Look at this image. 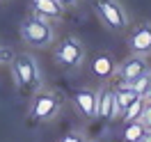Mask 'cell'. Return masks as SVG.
I'll return each instance as SVG.
<instances>
[{
    "label": "cell",
    "mask_w": 151,
    "mask_h": 142,
    "mask_svg": "<svg viewBox=\"0 0 151 142\" xmlns=\"http://www.w3.org/2000/svg\"><path fill=\"white\" fill-rule=\"evenodd\" d=\"M62 94L50 89V87H39L32 92V99H30L28 105V117L30 122L37 124H48L53 122L57 115L62 112Z\"/></svg>",
    "instance_id": "1"
},
{
    "label": "cell",
    "mask_w": 151,
    "mask_h": 142,
    "mask_svg": "<svg viewBox=\"0 0 151 142\" xmlns=\"http://www.w3.org/2000/svg\"><path fill=\"white\" fill-rule=\"evenodd\" d=\"M9 71L14 78V85L23 92H35L41 87V69H39V62L35 60V55H30V53L14 55L9 62Z\"/></svg>",
    "instance_id": "2"
},
{
    "label": "cell",
    "mask_w": 151,
    "mask_h": 142,
    "mask_svg": "<svg viewBox=\"0 0 151 142\" xmlns=\"http://www.w3.org/2000/svg\"><path fill=\"white\" fill-rule=\"evenodd\" d=\"M21 39L30 48L44 50V48H50L55 44V28H53L50 21L41 19V16L30 12L28 16L21 21Z\"/></svg>",
    "instance_id": "3"
},
{
    "label": "cell",
    "mask_w": 151,
    "mask_h": 142,
    "mask_svg": "<svg viewBox=\"0 0 151 142\" xmlns=\"http://www.w3.org/2000/svg\"><path fill=\"white\" fill-rule=\"evenodd\" d=\"M55 62L64 69H80L87 60V48L83 44V39L76 35H66L64 39H60L55 46Z\"/></svg>",
    "instance_id": "4"
},
{
    "label": "cell",
    "mask_w": 151,
    "mask_h": 142,
    "mask_svg": "<svg viewBox=\"0 0 151 142\" xmlns=\"http://www.w3.org/2000/svg\"><path fill=\"white\" fill-rule=\"evenodd\" d=\"M94 12L99 21L112 32H124L131 25V19L119 0H94Z\"/></svg>",
    "instance_id": "5"
},
{
    "label": "cell",
    "mask_w": 151,
    "mask_h": 142,
    "mask_svg": "<svg viewBox=\"0 0 151 142\" xmlns=\"http://www.w3.org/2000/svg\"><path fill=\"white\" fill-rule=\"evenodd\" d=\"M73 101L76 112L80 115L85 122H96V103H99V87L85 85V87H78L71 96Z\"/></svg>",
    "instance_id": "6"
},
{
    "label": "cell",
    "mask_w": 151,
    "mask_h": 142,
    "mask_svg": "<svg viewBox=\"0 0 151 142\" xmlns=\"http://www.w3.org/2000/svg\"><path fill=\"white\" fill-rule=\"evenodd\" d=\"M117 99H114V85H101L99 87V103H96V122H112L117 119Z\"/></svg>",
    "instance_id": "7"
},
{
    "label": "cell",
    "mask_w": 151,
    "mask_h": 142,
    "mask_svg": "<svg viewBox=\"0 0 151 142\" xmlns=\"http://www.w3.org/2000/svg\"><path fill=\"white\" fill-rule=\"evenodd\" d=\"M149 64H147V55H137V53H133L128 55L126 60L122 62H117L114 64V76L119 78V80H135V78L140 76L142 71H147Z\"/></svg>",
    "instance_id": "8"
},
{
    "label": "cell",
    "mask_w": 151,
    "mask_h": 142,
    "mask_svg": "<svg viewBox=\"0 0 151 142\" xmlns=\"http://www.w3.org/2000/svg\"><path fill=\"white\" fill-rule=\"evenodd\" d=\"M128 48L137 55H151V21H142L131 30Z\"/></svg>",
    "instance_id": "9"
},
{
    "label": "cell",
    "mask_w": 151,
    "mask_h": 142,
    "mask_svg": "<svg viewBox=\"0 0 151 142\" xmlns=\"http://www.w3.org/2000/svg\"><path fill=\"white\" fill-rule=\"evenodd\" d=\"M30 12L41 16V19L50 21V23H62L66 9L57 0H30Z\"/></svg>",
    "instance_id": "10"
},
{
    "label": "cell",
    "mask_w": 151,
    "mask_h": 142,
    "mask_svg": "<svg viewBox=\"0 0 151 142\" xmlns=\"http://www.w3.org/2000/svg\"><path fill=\"white\" fill-rule=\"evenodd\" d=\"M114 57L110 55V53H99V55H94V60H92V76L96 78V80H108L110 76H114Z\"/></svg>",
    "instance_id": "11"
},
{
    "label": "cell",
    "mask_w": 151,
    "mask_h": 142,
    "mask_svg": "<svg viewBox=\"0 0 151 142\" xmlns=\"http://www.w3.org/2000/svg\"><path fill=\"white\" fill-rule=\"evenodd\" d=\"M137 96H140V94H137V92L133 89V85L128 83V80H119V83L114 85V99H117V112L122 115L124 110H126V108H128V105H131L133 101L137 99Z\"/></svg>",
    "instance_id": "12"
},
{
    "label": "cell",
    "mask_w": 151,
    "mask_h": 142,
    "mask_svg": "<svg viewBox=\"0 0 151 142\" xmlns=\"http://www.w3.org/2000/svg\"><path fill=\"white\" fill-rule=\"evenodd\" d=\"M144 103H147V99H144V96H137V99H135V101H133V103L128 105L122 115H119V119H122L124 124L137 122V119H140V115H142V110H144Z\"/></svg>",
    "instance_id": "13"
},
{
    "label": "cell",
    "mask_w": 151,
    "mask_h": 142,
    "mask_svg": "<svg viewBox=\"0 0 151 142\" xmlns=\"http://www.w3.org/2000/svg\"><path fill=\"white\" fill-rule=\"evenodd\" d=\"M147 131H149V128H147V126H144L140 119H137V122H128V124H124L122 138H124V142H137Z\"/></svg>",
    "instance_id": "14"
},
{
    "label": "cell",
    "mask_w": 151,
    "mask_h": 142,
    "mask_svg": "<svg viewBox=\"0 0 151 142\" xmlns=\"http://www.w3.org/2000/svg\"><path fill=\"white\" fill-rule=\"evenodd\" d=\"M131 85H133V89L137 92V94H144L147 92V87L151 85V69H147V71H142L140 76L135 78V80H131Z\"/></svg>",
    "instance_id": "15"
},
{
    "label": "cell",
    "mask_w": 151,
    "mask_h": 142,
    "mask_svg": "<svg viewBox=\"0 0 151 142\" xmlns=\"http://www.w3.org/2000/svg\"><path fill=\"white\" fill-rule=\"evenodd\" d=\"M60 142H89V138H87L85 128H71L60 138Z\"/></svg>",
    "instance_id": "16"
},
{
    "label": "cell",
    "mask_w": 151,
    "mask_h": 142,
    "mask_svg": "<svg viewBox=\"0 0 151 142\" xmlns=\"http://www.w3.org/2000/svg\"><path fill=\"white\" fill-rule=\"evenodd\" d=\"M140 122L151 131V101H147V103H144V110H142V115H140Z\"/></svg>",
    "instance_id": "17"
},
{
    "label": "cell",
    "mask_w": 151,
    "mask_h": 142,
    "mask_svg": "<svg viewBox=\"0 0 151 142\" xmlns=\"http://www.w3.org/2000/svg\"><path fill=\"white\" fill-rule=\"evenodd\" d=\"M12 57H14V55L9 53V48L0 46V66H2V64H9V62H12Z\"/></svg>",
    "instance_id": "18"
},
{
    "label": "cell",
    "mask_w": 151,
    "mask_h": 142,
    "mask_svg": "<svg viewBox=\"0 0 151 142\" xmlns=\"http://www.w3.org/2000/svg\"><path fill=\"white\" fill-rule=\"evenodd\" d=\"M57 2H60V5L64 7V9H76V7H78V5L83 2V0H57Z\"/></svg>",
    "instance_id": "19"
},
{
    "label": "cell",
    "mask_w": 151,
    "mask_h": 142,
    "mask_svg": "<svg viewBox=\"0 0 151 142\" xmlns=\"http://www.w3.org/2000/svg\"><path fill=\"white\" fill-rule=\"evenodd\" d=\"M137 142H151V131H147V133H144V135H142Z\"/></svg>",
    "instance_id": "20"
},
{
    "label": "cell",
    "mask_w": 151,
    "mask_h": 142,
    "mask_svg": "<svg viewBox=\"0 0 151 142\" xmlns=\"http://www.w3.org/2000/svg\"><path fill=\"white\" fill-rule=\"evenodd\" d=\"M142 96H144V99H147V101H151V85L147 87V92H144V94H142Z\"/></svg>",
    "instance_id": "21"
},
{
    "label": "cell",
    "mask_w": 151,
    "mask_h": 142,
    "mask_svg": "<svg viewBox=\"0 0 151 142\" xmlns=\"http://www.w3.org/2000/svg\"><path fill=\"white\" fill-rule=\"evenodd\" d=\"M0 2H7V0H0Z\"/></svg>",
    "instance_id": "22"
}]
</instances>
